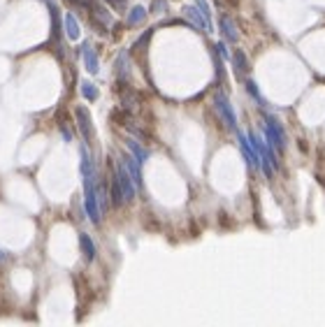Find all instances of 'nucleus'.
Here are the masks:
<instances>
[{"label": "nucleus", "mask_w": 325, "mask_h": 327, "mask_svg": "<svg viewBox=\"0 0 325 327\" xmlns=\"http://www.w3.org/2000/svg\"><path fill=\"white\" fill-rule=\"evenodd\" d=\"M151 35H153V31H146V33L142 35V38H139V40L135 42V46H133V49H139V51H144V46H146V42L151 40Z\"/></svg>", "instance_id": "a211bd4d"}, {"label": "nucleus", "mask_w": 325, "mask_h": 327, "mask_svg": "<svg viewBox=\"0 0 325 327\" xmlns=\"http://www.w3.org/2000/svg\"><path fill=\"white\" fill-rule=\"evenodd\" d=\"M65 35H68L72 42L82 38V31H79V21L75 19V14H72V12H68V14H65Z\"/></svg>", "instance_id": "9d476101"}, {"label": "nucleus", "mask_w": 325, "mask_h": 327, "mask_svg": "<svg viewBox=\"0 0 325 327\" xmlns=\"http://www.w3.org/2000/svg\"><path fill=\"white\" fill-rule=\"evenodd\" d=\"M165 0H153V5H151V9L153 12H163V9H165Z\"/></svg>", "instance_id": "412c9836"}, {"label": "nucleus", "mask_w": 325, "mask_h": 327, "mask_svg": "<svg viewBox=\"0 0 325 327\" xmlns=\"http://www.w3.org/2000/svg\"><path fill=\"white\" fill-rule=\"evenodd\" d=\"M114 176H116V181H119V186H121L123 190V198H126V202H133L135 200V181H133V176H130V172L126 169V165H123L121 160L116 163V167H114Z\"/></svg>", "instance_id": "f03ea898"}, {"label": "nucleus", "mask_w": 325, "mask_h": 327, "mask_svg": "<svg viewBox=\"0 0 325 327\" xmlns=\"http://www.w3.org/2000/svg\"><path fill=\"white\" fill-rule=\"evenodd\" d=\"M121 163L126 165V169L130 172V176H133V181H135L137 188H142V172H139V163H137V158L133 156V153H123L121 156Z\"/></svg>", "instance_id": "423d86ee"}, {"label": "nucleus", "mask_w": 325, "mask_h": 327, "mask_svg": "<svg viewBox=\"0 0 325 327\" xmlns=\"http://www.w3.org/2000/svg\"><path fill=\"white\" fill-rule=\"evenodd\" d=\"M219 26H221V33H223V38L228 40V42H239V33H237V26H234V21L230 19L228 14H223L219 19Z\"/></svg>", "instance_id": "1a4fd4ad"}, {"label": "nucleus", "mask_w": 325, "mask_h": 327, "mask_svg": "<svg viewBox=\"0 0 325 327\" xmlns=\"http://www.w3.org/2000/svg\"><path fill=\"white\" fill-rule=\"evenodd\" d=\"M79 246H82V253L86 260H93L95 258V253H98V248H95V244H93V239L86 232H82L79 235Z\"/></svg>", "instance_id": "9b49d317"}, {"label": "nucleus", "mask_w": 325, "mask_h": 327, "mask_svg": "<svg viewBox=\"0 0 325 327\" xmlns=\"http://www.w3.org/2000/svg\"><path fill=\"white\" fill-rule=\"evenodd\" d=\"M265 139L274 151H283L286 149V132L281 128V123L274 116H265Z\"/></svg>", "instance_id": "f257e3e1"}, {"label": "nucleus", "mask_w": 325, "mask_h": 327, "mask_svg": "<svg viewBox=\"0 0 325 327\" xmlns=\"http://www.w3.org/2000/svg\"><path fill=\"white\" fill-rule=\"evenodd\" d=\"M195 5H197V9L202 12L204 19L212 23V9H209V2H207V0H195Z\"/></svg>", "instance_id": "f3484780"}, {"label": "nucleus", "mask_w": 325, "mask_h": 327, "mask_svg": "<svg viewBox=\"0 0 325 327\" xmlns=\"http://www.w3.org/2000/svg\"><path fill=\"white\" fill-rule=\"evenodd\" d=\"M107 2H109L112 7H123V5H126V0H107Z\"/></svg>", "instance_id": "4be33fe9"}, {"label": "nucleus", "mask_w": 325, "mask_h": 327, "mask_svg": "<svg viewBox=\"0 0 325 327\" xmlns=\"http://www.w3.org/2000/svg\"><path fill=\"white\" fill-rule=\"evenodd\" d=\"M216 53H219V56H223V58H230V53H228V49H226V44H223V42H216Z\"/></svg>", "instance_id": "aec40b11"}, {"label": "nucleus", "mask_w": 325, "mask_h": 327, "mask_svg": "<svg viewBox=\"0 0 325 327\" xmlns=\"http://www.w3.org/2000/svg\"><path fill=\"white\" fill-rule=\"evenodd\" d=\"M82 95L86 100H91V102H93V100H98L100 93H98V88H95L91 82H82Z\"/></svg>", "instance_id": "dca6fc26"}, {"label": "nucleus", "mask_w": 325, "mask_h": 327, "mask_svg": "<svg viewBox=\"0 0 325 327\" xmlns=\"http://www.w3.org/2000/svg\"><path fill=\"white\" fill-rule=\"evenodd\" d=\"M232 63H234V70H237V75H239V77L249 72V61H246V53H244L242 49H234Z\"/></svg>", "instance_id": "f8f14e48"}, {"label": "nucleus", "mask_w": 325, "mask_h": 327, "mask_svg": "<svg viewBox=\"0 0 325 327\" xmlns=\"http://www.w3.org/2000/svg\"><path fill=\"white\" fill-rule=\"evenodd\" d=\"M246 91H249L251 95H253V98L258 100V102H263V98H260V91H258V86L253 84V82H251V79H249V82H246Z\"/></svg>", "instance_id": "6ab92c4d"}, {"label": "nucleus", "mask_w": 325, "mask_h": 327, "mask_svg": "<svg viewBox=\"0 0 325 327\" xmlns=\"http://www.w3.org/2000/svg\"><path fill=\"white\" fill-rule=\"evenodd\" d=\"M75 119H77V125L82 130V137L86 144H91L93 139V125H91V114H89V109L86 107H77L75 109Z\"/></svg>", "instance_id": "20e7f679"}, {"label": "nucleus", "mask_w": 325, "mask_h": 327, "mask_svg": "<svg viewBox=\"0 0 325 327\" xmlns=\"http://www.w3.org/2000/svg\"><path fill=\"white\" fill-rule=\"evenodd\" d=\"M109 195H112V204H114V206L126 204L123 190H121V186H119V181H116V176H114V174H112V183H109Z\"/></svg>", "instance_id": "ddd939ff"}, {"label": "nucleus", "mask_w": 325, "mask_h": 327, "mask_svg": "<svg viewBox=\"0 0 325 327\" xmlns=\"http://www.w3.org/2000/svg\"><path fill=\"white\" fill-rule=\"evenodd\" d=\"M214 107H216V112H219V116L223 119V123H226L230 130H237V116H234V109L232 105L228 102V98L223 95V93H216V98H214Z\"/></svg>", "instance_id": "7ed1b4c3"}, {"label": "nucleus", "mask_w": 325, "mask_h": 327, "mask_svg": "<svg viewBox=\"0 0 325 327\" xmlns=\"http://www.w3.org/2000/svg\"><path fill=\"white\" fill-rule=\"evenodd\" d=\"M82 56H84V65H86V70H89L91 75H98V70H100L98 53H95V49H93L89 42L82 46Z\"/></svg>", "instance_id": "0eeeda50"}, {"label": "nucleus", "mask_w": 325, "mask_h": 327, "mask_svg": "<svg viewBox=\"0 0 325 327\" xmlns=\"http://www.w3.org/2000/svg\"><path fill=\"white\" fill-rule=\"evenodd\" d=\"M126 144H128V149H130V153L137 158V163L139 165H144L146 163V158H149V153H146V149H142V146L137 144L135 139H126Z\"/></svg>", "instance_id": "4468645a"}, {"label": "nucleus", "mask_w": 325, "mask_h": 327, "mask_svg": "<svg viewBox=\"0 0 325 327\" xmlns=\"http://www.w3.org/2000/svg\"><path fill=\"white\" fill-rule=\"evenodd\" d=\"M184 14L188 16V19H190V23L195 26L197 31H204V33H209V31H212V23H209V21H207V19H204V16H202V12H200V9H197V7H184Z\"/></svg>", "instance_id": "6e6552de"}, {"label": "nucleus", "mask_w": 325, "mask_h": 327, "mask_svg": "<svg viewBox=\"0 0 325 327\" xmlns=\"http://www.w3.org/2000/svg\"><path fill=\"white\" fill-rule=\"evenodd\" d=\"M146 19V9L144 7H133L128 14V26H137V23H142Z\"/></svg>", "instance_id": "2eb2a0df"}, {"label": "nucleus", "mask_w": 325, "mask_h": 327, "mask_svg": "<svg viewBox=\"0 0 325 327\" xmlns=\"http://www.w3.org/2000/svg\"><path fill=\"white\" fill-rule=\"evenodd\" d=\"M237 139H239V149H242V153H244V158H246V163H249L251 167H260V156H258V151H256V146L251 144V139L246 137V135H237Z\"/></svg>", "instance_id": "39448f33"}]
</instances>
